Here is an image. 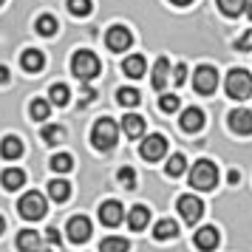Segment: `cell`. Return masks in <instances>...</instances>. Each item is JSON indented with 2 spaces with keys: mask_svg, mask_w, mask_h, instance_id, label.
Here are the masks:
<instances>
[{
  "mask_svg": "<svg viewBox=\"0 0 252 252\" xmlns=\"http://www.w3.org/2000/svg\"><path fill=\"white\" fill-rule=\"evenodd\" d=\"M116 179H119V184L125 190H133L136 187V173H133V167H122V170L116 173Z\"/></svg>",
  "mask_w": 252,
  "mask_h": 252,
  "instance_id": "d590c367",
  "label": "cell"
},
{
  "mask_svg": "<svg viewBox=\"0 0 252 252\" xmlns=\"http://www.w3.org/2000/svg\"><path fill=\"white\" fill-rule=\"evenodd\" d=\"M48 195H51L54 201H65L71 195V184L63 182V179H54V182H48Z\"/></svg>",
  "mask_w": 252,
  "mask_h": 252,
  "instance_id": "d4e9b609",
  "label": "cell"
},
{
  "mask_svg": "<svg viewBox=\"0 0 252 252\" xmlns=\"http://www.w3.org/2000/svg\"><path fill=\"white\" fill-rule=\"evenodd\" d=\"M3 229H6V221H3V216H0V232H3Z\"/></svg>",
  "mask_w": 252,
  "mask_h": 252,
  "instance_id": "f6af8a7d",
  "label": "cell"
},
{
  "mask_svg": "<svg viewBox=\"0 0 252 252\" xmlns=\"http://www.w3.org/2000/svg\"><path fill=\"white\" fill-rule=\"evenodd\" d=\"M94 96H96V91H91V88L85 85V88H82V105H85V102H91Z\"/></svg>",
  "mask_w": 252,
  "mask_h": 252,
  "instance_id": "f35d334b",
  "label": "cell"
},
{
  "mask_svg": "<svg viewBox=\"0 0 252 252\" xmlns=\"http://www.w3.org/2000/svg\"><path fill=\"white\" fill-rule=\"evenodd\" d=\"M190 184L195 190H213L218 184V167L210 159H198L190 170Z\"/></svg>",
  "mask_w": 252,
  "mask_h": 252,
  "instance_id": "7a4b0ae2",
  "label": "cell"
},
{
  "mask_svg": "<svg viewBox=\"0 0 252 252\" xmlns=\"http://www.w3.org/2000/svg\"><path fill=\"white\" fill-rule=\"evenodd\" d=\"M71 167H74V159H71L68 153H57V156L51 159V170H57V173H68Z\"/></svg>",
  "mask_w": 252,
  "mask_h": 252,
  "instance_id": "1f68e13d",
  "label": "cell"
},
{
  "mask_svg": "<svg viewBox=\"0 0 252 252\" xmlns=\"http://www.w3.org/2000/svg\"><path fill=\"white\" fill-rule=\"evenodd\" d=\"M91 0H68V12L77 14V17H85V14H91Z\"/></svg>",
  "mask_w": 252,
  "mask_h": 252,
  "instance_id": "836d02e7",
  "label": "cell"
},
{
  "mask_svg": "<svg viewBox=\"0 0 252 252\" xmlns=\"http://www.w3.org/2000/svg\"><path fill=\"white\" fill-rule=\"evenodd\" d=\"M195 247L201 252H213L218 247V229L216 227H201L195 232Z\"/></svg>",
  "mask_w": 252,
  "mask_h": 252,
  "instance_id": "5bb4252c",
  "label": "cell"
},
{
  "mask_svg": "<svg viewBox=\"0 0 252 252\" xmlns=\"http://www.w3.org/2000/svg\"><path fill=\"white\" fill-rule=\"evenodd\" d=\"M0 156L3 159H20L23 156V142L17 136H6L0 142Z\"/></svg>",
  "mask_w": 252,
  "mask_h": 252,
  "instance_id": "ffe728a7",
  "label": "cell"
},
{
  "mask_svg": "<svg viewBox=\"0 0 252 252\" xmlns=\"http://www.w3.org/2000/svg\"><path fill=\"white\" fill-rule=\"evenodd\" d=\"M193 88L201 96H210V94L218 88V71L213 65H198L193 74Z\"/></svg>",
  "mask_w": 252,
  "mask_h": 252,
  "instance_id": "8992f818",
  "label": "cell"
},
{
  "mask_svg": "<svg viewBox=\"0 0 252 252\" xmlns=\"http://www.w3.org/2000/svg\"><path fill=\"white\" fill-rule=\"evenodd\" d=\"M238 179H241V176H238V170H229V173H227V182H229V184H235Z\"/></svg>",
  "mask_w": 252,
  "mask_h": 252,
  "instance_id": "b9f144b4",
  "label": "cell"
},
{
  "mask_svg": "<svg viewBox=\"0 0 252 252\" xmlns=\"http://www.w3.org/2000/svg\"><path fill=\"white\" fill-rule=\"evenodd\" d=\"M167 74H170V60L159 57L156 60V65H153V77H150V82H153L156 91H161V88L167 85Z\"/></svg>",
  "mask_w": 252,
  "mask_h": 252,
  "instance_id": "e0dca14e",
  "label": "cell"
},
{
  "mask_svg": "<svg viewBox=\"0 0 252 252\" xmlns=\"http://www.w3.org/2000/svg\"><path fill=\"white\" fill-rule=\"evenodd\" d=\"M247 3L250 0H218V9L227 17H241V14L247 12Z\"/></svg>",
  "mask_w": 252,
  "mask_h": 252,
  "instance_id": "603a6c76",
  "label": "cell"
},
{
  "mask_svg": "<svg viewBox=\"0 0 252 252\" xmlns=\"http://www.w3.org/2000/svg\"><path fill=\"white\" fill-rule=\"evenodd\" d=\"M176 210H179V216L184 218V224H195L201 213H204V204H201V198L198 195H182L179 201H176Z\"/></svg>",
  "mask_w": 252,
  "mask_h": 252,
  "instance_id": "ba28073f",
  "label": "cell"
},
{
  "mask_svg": "<svg viewBox=\"0 0 252 252\" xmlns=\"http://www.w3.org/2000/svg\"><path fill=\"white\" fill-rule=\"evenodd\" d=\"M99 252H127V241L119 238V235H111L99 244Z\"/></svg>",
  "mask_w": 252,
  "mask_h": 252,
  "instance_id": "f546056e",
  "label": "cell"
},
{
  "mask_svg": "<svg viewBox=\"0 0 252 252\" xmlns=\"http://www.w3.org/2000/svg\"><path fill=\"white\" fill-rule=\"evenodd\" d=\"M139 153H142V159H148V161H159L167 153V139L161 136V133H150V136L142 139Z\"/></svg>",
  "mask_w": 252,
  "mask_h": 252,
  "instance_id": "52a82bcc",
  "label": "cell"
},
{
  "mask_svg": "<svg viewBox=\"0 0 252 252\" xmlns=\"http://www.w3.org/2000/svg\"><path fill=\"white\" fill-rule=\"evenodd\" d=\"M122 71H125V77H130V80H139V77H145L148 63H145L142 54H130V57L122 63Z\"/></svg>",
  "mask_w": 252,
  "mask_h": 252,
  "instance_id": "9a60e30c",
  "label": "cell"
},
{
  "mask_svg": "<svg viewBox=\"0 0 252 252\" xmlns=\"http://www.w3.org/2000/svg\"><path fill=\"white\" fill-rule=\"evenodd\" d=\"M184 164H187V159H184L182 153H173L170 159H167V164H164V170H167V176H182Z\"/></svg>",
  "mask_w": 252,
  "mask_h": 252,
  "instance_id": "4dcf8cb0",
  "label": "cell"
},
{
  "mask_svg": "<svg viewBox=\"0 0 252 252\" xmlns=\"http://www.w3.org/2000/svg\"><path fill=\"white\" fill-rule=\"evenodd\" d=\"M159 111H164V114L179 111V96H176V94H161L159 96Z\"/></svg>",
  "mask_w": 252,
  "mask_h": 252,
  "instance_id": "e575fe53",
  "label": "cell"
},
{
  "mask_svg": "<svg viewBox=\"0 0 252 252\" xmlns=\"http://www.w3.org/2000/svg\"><path fill=\"white\" fill-rule=\"evenodd\" d=\"M26 184V173L17 170V167H9V170H3V187L6 190H20Z\"/></svg>",
  "mask_w": 252,
  "mask_h": 252,
  "instance_id": "cb8c5ba5",
  "label": "cell"
},
{
  "mask_svg": "<svg viewBox=\"0 0 252 252\" xmlns=\"http://www.w3.org/2000/svg\"><path fill=\"white\" fill-rule=\"evenodd\" d=\"M68 238L74 241V244H82V241H88L91 238V221L85 216H74L68 218Z\"/></svg>",
  "mask_w": 252,
  "mask_h": 252,
  "instance_id": "8fae6325",
  "label": "cell"
},
{
  "mask_svg": "<svg viewBox=\"0 0 252 252\" xmlns=\"http://www.w3.org/2000/svg\"><path fill=\"white\" fill-rule=\"evenodd\" d=\"M6 82H9V68L0 65V85H6Z\"/></svg>",
  "mask_w": 252,
  "mask_h": 252,
  "instance_id": "60d3db41",
  "label": "cell"
},
{
  "mask_svg": "<svg viewBox=\"0 0 252 252\" xmlns=\"http://www.w3.org/2000/svg\"><path fill=\"white\" fill-rule=\"evenodd\" d=\"M99 221H102L105 227H119L125 221V207L119 204V201H105L99 207Z\"/></svg>",
  "mask_w": 252,
  "mask_h": 252,
  "instance_id": "30bf717a",
  "label": "cell"
},
{
  "mask_svg": "<svg viewBox=\"0 0 252 252\" xmlns=\"http://www.w3.org/2000/svg\"><path fill=\"white\" fill-rule=\"evenodd\" d=\"M20 65H23L29 74H37V71L46 65V57H43V51H37V48H29V51H23V57H20Z\"/></svg>",
  "mask_w": 252,
  "mask_h": 252,
  "instance_id": "ac0fdd59",
  "label": "cell"
},
{
  "mask_svg": "<svg viewBox=\"0 0 252 252\" xmlns=\"http://www.w3.org/2000/svg\"><path fill=\"white\" fill-rule=\"evenodd\" d=\"M34 252H51V250H40V247H37V250Z\"/></svg>",
  "mask_w": 252,
  "mask_h": 252,
  "instance_id": "bcb514c9",
  "label": "cell"
},
{
  "mask_svg": "<svg viewBox=\"0 0 252 252\" xmlns=\"http://www.w3.org/2000/svg\"><path fill=\"white\" fill-rule=\"evenodd\" d=\"M37 32H40L43 37L57 34V17H54V14H43V17L37 20Z\"/></svg>",
  "mask_w": 252,
  "mask_h": 252,
  "instance_id": "f1b7e54d",
  "label": "cell"
},
{
  "mask_svg": "<svg viewBox=\"0 0 252 252\" xmlns=\"http://www.w3.org/2000/svg\"><path fill=\"white\" fill-rule=\"evenodd\" d=\"M71 71H74L77 80L88 82V80H94V77L99 74V60H96L94 51H77L74 60H71Z\"/></svg>",
  "mask_w": 252,
  "mask_h": 252,
  "instance_id": "3957f363",
  "label": "cell"
},
{
  "mask_svg": "<svg viewBox=\"0 0 252 252\" xmlns=\"http://www.w3.org/2000/svg\"><path fill=\"white\" fill-rule=\"evenodd\" d=\"M40 247V232L34 229H23L20 235H17V250L20 252H34Z\"/></svg>",
  "mask_w": 252,
  "mask_h": 252,
  "instance_id": "7402d4cb",
  "label": "cell"
},
{
  "mask_svg": "<svg viewBox=\"0 0 252 252\" xmlns=\"http://www.w3.org/2000/svg\"><path fill=\"white\" fill-rule=\"evenodd\" d=\"M148 221H150V210L142 207V204H136L130 213H127V227L133 229V232H142V229L148 227Z\"/></svg>",
  "mask_w": 252,
  "mask_h": 252,
  "instance_id": "2e32d148",
  "label": "cell"
},
{
  "mask_svg": "<svg viewBox=\"0 0 252 252\" xmlns=\"http://www.w3.org/2000/svg\"><path fill=\"white\" fill-rule=\"evenodd\" d=\"M170 3H176V6H190L193 0H170Z\"/></svg>",
  "mask_w": 252,
  "mask_h": 252,
  "instance_id": "7bdbcfd3",
  "label": "cell"
},
{
  "mask_svg": "<svg viewBox=\"0 0 252 252\" xmlns=\"http://www.w3.org/2000/svg\"><path fill=\"white\" fill-rule=\"evenodd\" d=\"M105 43H108L111 51H125V48H130V43H133V34L127 32L125 26H111L108 34H105Z\"/></svg>",
  "mask_w": 252,
  "mask_h": 252,
  "instance_id": "9c48e42d",
  "label": "cell"
},
{
  "mask_svg": "<svg viewBox=\"0 0 252 252\" xmlns=\"http://www.w3.org/2000/svg\"><path fill=\"white\" fill-rule=\"evenodd\" d=\"M179 235V224L176 221H170V218H161L159 224L153 227V238L156 241H170Z\"/></svg>",
  "mask_w": 252,
  "mask_h": 252,
  "instance_id": "44dd1931",
  "label": "cell"
},
{
  "mask_svg": "<svg viewBox=\"0 0 252 252\" xmlns=\"http://www.w3.org/2000/svg\"><path fill=\"white\" fill-rule=\"evenodd\" d=\"M68 99H71V91L63 85V82L51 85V91H48V102L51 105H68Z\"/></svg>",
  "mask_w": 252,
  "mask_h": 252,
  "instance_id": "484cf974",
  "label": "cell"
},
{
  "mask_svg": "<svg viewBox=\"0 0 252 252\" xmlns=\"http://www.w3.org/2000/svg\"><path fill=\"white\" fill-rule=\"evenodd\" d=\"M170 74H173V82H176V85H182L184 77H187V65H184V63H179V65L170 71Z\"/></svg>",
  "mask_w": 252,
  "mask_h": 252,
  "instance_id": "74e56055",
  "label": "cell"
},
{
  "mask_svg": "<svg viewBox=\"0 0 252 252\" xmlns=\"http://www.w3.org/2000/svg\"><path fill=\"white\" fill-rule=\"evenodd\" d=\"M17 213L26 218V221H40V218L46 216V198L40 193H26L20 201H17Z\"/></svg>",
  "mask_w": 252,
  "mask_h": 252,
  "instance_id": "277c9868",
  "label": "cell"
},
{
  "mask_svg": "<svg viewBox=\"0 0 252 252\" xmlns=\"http://www.w3.org/2000/svg\"><path fill=\"white\" fill-rule=\"evenodd\" d=\"M247 14H250V20H252V3H247Z\"/></svg>",
  "mask_w": 252,
  "mask_h": 252,
  "instance_id": "ee69618b",
  "label": "cell"
},
{
  "mask_svg": "<svg viewBox=\"0 0 252 252\" xmlns=\"http://www.w3.org/2000/svg\"><path fill=\"white\" fill-rule=\"evenodd\" d=\"M0 3H3V0H0Z\"/></svg>",
  "mask_w": 252,
  "mask_h": 252,
  "instance_id": "7dc6e473",
  "label": "cell"
},
{
  "mask_svg": "<svg viewBox=\"0 0 252 252\" xmlns=\"http://www.w3.org/2000/svg\"><path fill=\"white\" fill-rule=\"evenodd\" d=\"M46 238L51 241V244H57V241H60V232H57V229H46Z\"/></svg>",
  "mask_w": 252,
  "mask_h": 252,
  "instance_id": "ab89813d",
  "label": "cell"
},
{
  "mask_svg": "<svg viewBox=\"0 0 252 252\" xmlns=\"http://www.w3.org/2000/svg\"><path fill=\"white\" fill-rule=\"evenodd\" d=\"M122 130H125L130 139H142V136H145V119L136 116V114L122 116Z\"/></svg>",
  "mask_w": 252,
  "mask_h": 252,
  "instance_id": "d6986e66",
  "label": "cell"
},
{
  "mask_svg": "<svg viewBox=\"0 0 252 252\" xmlns=\"http://www.w3.org/2000/svg\"><path fill=\"white\" fill-rule=\"evenodd\" d=\"M139 99H142V94H139L136 88H119V91H116V102L125 105V108L139 105Z\"/></svg>",
  "mask_w": 252,
  "mask_h": 252,
  "instance_id": "4316f807",
  "label": "cell"
},
{
  "mask_svg": "<svg viewBox=\"0 0 252 252\" xmlns=\"http://www.w3.org/2000/svg\"><path fill=\"white\" fill-rule=\"evenodd\" d=\"M91 142L94 148L99 150H111L116 145V122L114 119H99L91 130Z\"/></svg>",
  "mask_w": 252,
  "mask_h": 252,
  "instance_id": "5b68a950",
  "label": "cell"
},
{
  "mask_svg": "<svg viewBox=\"0 0 252 252\" xmlns=\"http://www.w3.org/2000/svg\"><path fill=\"white\" fill-rule=\"evenodd\" d=\"M179 125H182L184 133H198L201 127H204V114L198 111V108H187L179 119Z\"/></svg>",
  "mask_w": 252,
  "mask_h": 252,
  "instance_id": "4fadbf2b",
  "label": "cell"
},
{
  "mask_svg": "<svg viewBox=\"0 0 252 252\" xmlns=\"http://www.w3.org/2000/svg\"><path fill=\"white\" fill-rule=\"evenodd\" d=\"M29 111H32L34 119H48V114H51V102H48V99H34Z\"/></svg>",
  "mask_w": 252,
  "mask_h": 252,
  "instance_id": "d6a6232c",
  "label": "cell"
},
{
  "mask_svg": "<svg viewBox=\"0 0 252 252\" xmlns=\"http://www.w3.org/2000/svg\"><path fill=\"white\" fill-rule=\"evenodd\" d=\"M224 91H227L229 99H250L252 96V74L244 68H232L227 74Z\"/></svg>",
  "mask_w": 252,
  "mask_h": 252,
  "instance_id": "6da1fadb",
  "label": "cell"
},
{
  "mask_svg": "<svg viewBox=\"0 0 252 252\" xmlns=\"http://www.w3.org/2000/svg\"><path fill=\"white\" fill-rule=\"evenodd\" d=\"M40 136L46 139V145H60L63 139H65V130L60 125H46L43 130H40Z\"/></svg>",
  "mask_w": 252,
  "mask_h": 252,
  "instance_id": "83f0119b",
  "label": "cell"
},
{
  "mask_svg": "<svg viewBox=\"0 0 252 252\" xmlns=\"http://www.w3.org/2000/svg\"><path fill=\"white\" fill-rule=\"evenodd\" d=\"M227 122L235 133H241V136L252 133V111H247V108H235V111L227 116Z\"/></svg>",
  "mask_w": 252,
  "mask_h": 252,
  "instance_id": "7c38bea8",
  "label": "cell"
},
{
  "mask_svg": "<svg viewBox=\"0 0 252 252\" xmlns=\"http://www.w3.org/2000/svg\"><path fill=\"white\" fill-rule=\"evenodd\" d=\"M235 48H238V51H252V29H247L244 37L235 40Z\"/></svg>",
  "mask_w": 252,
  "mask_h": 252,
  "instance_id": "8d00e7d4",
  "label": "cell"
}]
</instances>
